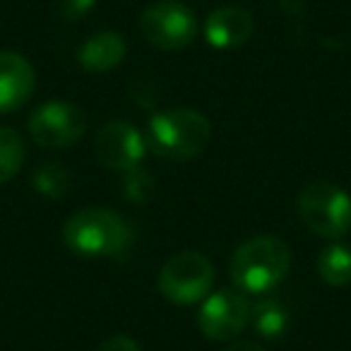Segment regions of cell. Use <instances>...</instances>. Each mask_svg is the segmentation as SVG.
Returning <instances> with one entry per match:
<instances>
[{"instance_id":"obj_1","label":"cell","mask_w":351,"mask_h":351,"mask_svg":"<svg viewBox=\"0 0 351 351\" xmlns=\"http://www.w3.org/2000/svg\"><path fill=\"white\" fill-rule=\"evenodd\" d=\"M65 248L80 258H125L135 243V231L118 212L106 207L80 210L63 226Z\"/></svg>"},{"instance_id":"obj_2","label":"cell","mask_w":351,"mask_h":351,"mask_svg":"<svg viewBox=\"0 0 351 351\" xmlns=\"http://www.w3.org/2000/svg\"><path fill=\"white\" fill-rule=\"evenodd\" d=\"M212 137V123L195 108H169L149 118L147 147L159 159L191 161L205 152Z\"/></svg>"},{"instance_id":"obj_3","label":"cell","mask_w":351,"mask_h":351,"mask_svg":"<svg viewBox=\"0 0 351 351\" xmlns=\"http://www.w3.org/2000/svg\"><path fill=\"white\" fill-rule=\"evenodd\" d=\"M291 269V248L277 236H253L231 258V282L243 293H267Z\"/></svg>"},{"instance_id":"obj_4","label":"cell","mask_w":351,"mask_h":351,"mask_svg":"<svg viewBox=\"0 0 351 351\" xmlns=\"http://www.w3.org/2000/svg\"><path fill=\"white\" fill-rule=\"evenodd\" d=\"M296 210L306 229L320 239H341L351 231V195L332 181H313L301 188Z\"/></svg>"},{"instance_id":"obj_5","label":"cell","mask_w":351,"mask_h":351,"mask_svg":"<svg viewBox=\"0 0 351 351\" xmlns=\"http://www.w3.org/2000/svg\"><path fill=\"white\" fill-rule=\"evenodd\" d=\"M215 277V265L207 255L197 250H181L161 265L156 287L169 303L195 306L210 296Z\"/></svg>"},{"instance_id":"obj_6","label":"cell","mask_w":351,"mask_h":351,"mask_svg":"<svg viewBox=\"0 0 351 351\" xmlns=\"http://www.w3.org/2000/svg\"><path fill=\"white\" fill-rule=\"evenodd\" d=\"M140 36L159 51H181L195 41L200 22L197 15L178 0H159L145 8L137 22Z\"/></svg>"},{"instance_id":"obj_7","label":"cell","mask_w":351,"mask_h":351,"mask_svg":"<svg viewBox=\"0 0 351 351\" xmlns=\"http://www.w3.org/2000/svg\"><path fill=\"white\" fill-rule=\"evenodd\" d=\"M27 130L32 140L44 149H65L84 137L87 116L77 104L65 99H49L32 111Z\"/></svg>"},{"instance_id":"obj_8","label":"cell","mask_w":351,"mask_h":351,"mask_svg":"<svg viewBox=\"0 0 351 351\" xmlns=\"http://www.w3.org/2000/svg\"><path fill=\"white\" fill-rule=\"evenodd\" d=\"M250 325V301L239 289H221L202 301L197 327L212 341H231Z\"/></svg>"},{"instance_id":"obj_9","label":"cell","mask_w":351,"mask_h":351,"mask_svg":"<svg viewBox=\"0 0 351 351\" xmlns=\"http://www.w3.org/2000/svg\"><path fill=\"white\" fill-rule=\"evenodd\" d=\"M97 159L101 166L118 173L135 169L142 164L147 154V137L128 121H108L101 130L97 132Z\"/></svg>"},{"instance_id":"obj_10","label":"cell","mask_w":351,"mask_h":351,"mask_svg":"<svg viewBox=\"0 0 351 351\" xmlns=\"http://www.w3.org/2000/svg\"><path fill=\"white\" fill-rule=\"evenodd\" d=\"M36 92V70L25 56L0 51V113L22 108Z\"/></svg>"},{"instance_id":"obj_11","label":"cell","mask_w":351,"mask_h":351,"mask_svg":"<svg viewBox=\"0 0 351 351\" xmlns=\"http://www.w3.org/2000/svg\"><path fill=\"white\" fill-rule=\"evenodd\" d=\"M255 20L241 5H221L212 10L205 20V39L212 49L234 51L241 49L253 36Z\"/></svg>"},{"instance_id":"obj_12","label":"cell","mask_w":351,"mask_h":351,"mask_svg":"<svg viewBox=\"0 0 351 351\" xmlns=\"http://www.w3.org/2000/svg\"><path fill=\"white\" fill-rule=\"evenodd\" d=\"M125 39L116 32H97L77 49V63L87 73H108L125 60Z\"/></svg>"},{"instance_id":"obj_13","label":"cell","mask_w":351,"mask_h":351,"mask_svg":"<svg viewBox=\"0 0 351 351\" xmlns=\"http://www.w3.org/2000/svg\"><path fill=\"white\" fill-rule=\"evenodd\" d=\"M289 322H291V315L287 306H282L277 298H263L255 306H250V325L255 335L263 339H279L289 330Z\"/></svg>"},{"instance_id":"obj_14","label":"cell","mask_w":351,"mask_h":351,"mask_svg":"<svg viewBox=\"0 0 351 351\" xmlns=\"http://www.w3.org/2000/svg\"><path fill=\"white\" fill-rule=\"evenodd\" d=\"M317 277L332 289H341L351 284V248L349 245H327L317 255Z\"/></svg>"},{"instance_id":"obj_15","label":"cell","mask_w":351,"mask_h":351,"mask_svg":"<svg viewBox=\"0 0 351 351\" xmlns=\"http://www.w3.org/2000/svg\"><path fill=\"white\" fill-rule=\"evenodd\" d=\"M32 188L46 200H63L73 191V173L58 161H44L32 173Z\"/></svg>"},{"instance_id":"obj_16","label":"cell","mask_w":351,"mask_h":351,"mask_svg":"<svg viewBox=\"0 0 351 351\" xmlns=\"http://www.w3.org/2000/svg\"><path fill=\"white\" fill-rule=\"evenodd\" d=\"M27 156V145L15 128L0 125V186L20 173Z\"/></svg>"},{"instance_id":"obj_17","label":"cell","mask_w":351,"mask_h":351,"mask_svg":"<svg viewBox=\"0 0 351 351\" xmlns=\"http://www.w3.org/2000/svg\"><path fill=\"white\" fill-rule=\"evenodd\" d=\"M121 191H123V197H125L130 205H145V202H149L152 195H154L156 181H154V176L140 164L123 173Z\"/></svg>"},{"instance_id":"obj_18","label":"cell","mask_w":351,"mask_h":351,"mask_svg":"<svg viewBox=\"0 0 351 351\" xmlns=\"http://www.w3.org/2000/svg\"><path fill=\"white\" fill-rule=\"evenodd\" d=\"M97 0H56V15L65 22H77L94 10Z\"/></svg>"},{"instance_id":"obj_19","label":"cell","mask_w":351,"mask_h":351,"mask_svg":"<svg viewBox=\"0 0 351 351\" xmlns=\"http://www.w3.org/2000/svg\"><path fill=\"white\" fill-rule=\"evenodd\" d=\"M132 99H135V104H140V106H145V108L154 106V104L159 101V89H156L149 80H140V82L132 84Z\"/></svg>"},{"instance_id":"obj_20","label":"cell","mask_w":351,"mask_h":351,"mask_svg":"<svg viewBox=\"0 0 351 351\" xmlns=\"http://www.w3.org/2000/svg\"><path fill=\"white\" fill-rule=\"evenodd\" d=\"M99 351H142L140 344H137L132 337H125V335H113L108 339L101 341Z\"/></svg>"},{"instance_id":"obj_21","label":"cell","mask_w":351,"mask_h":351,"mask_svg":"<svg viewBox=\"0 0 351 351\" xmlns=\"http://www.w3.org/2000/svg\"><path fill=\"white\" fill-rule=\"evenodd\" d=\"M221 351H265L260 344H255V341H245V339H241V341H231L226 349H221Z\"/></svg>"}]
</instances>
